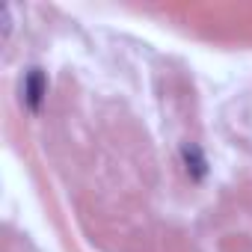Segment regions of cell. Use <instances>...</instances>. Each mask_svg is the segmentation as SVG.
<instances>
[{"instance_id":"cell-1","label":"cell","mask_w":252,"mask_h":252,"mask_svg":"<svg viewBox=\"0 0 252 252\" xmlns=\"http://www.w3.org/2000/svg\"><path fill=\"white\" fill-rule=\"evenodd\" d=\"M45 92H48L45 74H42L39 68H33V71L27 74V80H24V104H27L30 110H39V104H42Z\"/></svg>"}]
</instances>
